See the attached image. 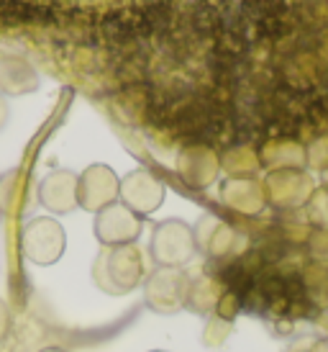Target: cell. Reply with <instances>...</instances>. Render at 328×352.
<instances>
[{
  "instance_id": "obj_10",
  "label": "cell",
  "mask_w": 328,
  "mask_h": 352,
  "mask_svg": "<svg viewBox=\"0 0 328 352\" xmlns=\"http://www.w3.org/2000/svg\"><path fill=\"white\" fill-rule=\"evenodd\" d=\"M177 170L180 175L193 183V186H208L215 175V165H213V157L205 152L203 147H193L180 155V162H177Z\"/></svg>"
},
{
  "instance_id": "obj_15",
  "label": "cell",
  "mask_w": 328,
  "mask_h": 352,
  "mask_svg": "<svg viewBox=\"0 0 328 352\" xmlns=\"http://www.w3.org/2000/svg\"><path fill=\"white\" fill-rule=\"evenodd\" d=\"M0 219H3V211H0Z\"/></svg>"
},
{
  "instance_id": "obj_5",
  "label": "cell",
  "mask_w": 328,
  "mask_h": 352,
  "mask_svg": "<svg viewBox=\"0 0 328 352\" xmlns=\"http://www.w3.org/2000/svg\"><path fill=\"white\" fill-rule=\"evenodd\" d=\"M164 198H167V186L154 173H149L144 167L131 170L121 180V196H118V201L126 208H131L136 216L154 214L156 208L164 204Z\"/></svg>"
},
{
  "instance_id": "obj_3",
  "label": "cell",
  "mask_w": 328,
  "mask_h": 352,
  "mask_svg": "<svg viewBox=\"0 0 328 352\" xmlns=\"http://www.w3.org/2000/svg\"><path fill=\"white\" fill-rule=\"evenodd\" d=\"M67 250V232L51 216H36L21 229V252L34 265H54Z\"/></svg>"
},
{
  "instance_id": "obj_4",
  "label": "cell",
  "mask_w": 328,
  "mask_h": 352,
  "mask_svg": "<svg viewBox=\"0 0 328 352\" xmlns=\"http://www.w3.org/2000/svg\"><path fill=\"white\" fill-rule=\"evenodd\" d=\"M118 196H121V177L108 165L95 162L85 167L82 175H78V206H82V211L97 214L110 204H118Z\"/></svg>"
},
{
  "instance_id": "obj_13",
  "label": "cell",
  "mask_w": 328,
  "mask_h": 352,
  "mask_svg": "<svg viewBox=\"0 0 328 352\" xmlns=\"http://www.w3.org/2000/svg\"><path fill=\"white\" fill-rule=\"evenodd\" d=\"M39 352H67V350H62V347H44V350Z\"/></svg>"
},
{
  "instance_id": "obj_1",
  "label": "cell",
  "mask_w": 328,
  "mask_h": 352,
  "mask_svg": "<svg viewBox=\"0 0 328 352\" xmlns=\"http://www.w3.org/2000/svg\"><path fill=\"white\" fill-rule=\"evenodd\" d=\"M144 252L136 245L106 247L93 263V280L108 296H124L136 291L146 280Z\"/></svg>"
},
{
  "instance_id": "obj_11",
  "label": "cell",
  "mask_w": 328,
  "mask_h": 352,
  "mask_svg": "<svg viewBox=\"0 0 328 352\" xmlns=\"http://www.w3.org/2000/svg\"><path fill=\"white\" fill-rule=\"evenodd\" d=\"M10 322H13V316H10V309H8V303L0 298V342L8 337L10 332Z\"/></svg>"
},
{
  "instance_id": "obj_14",
  "label": "cell",
  "mask_w": 328,
  "mask_h": 352,
  "mask_svg": "<svg viewBox=\"0 0 328 352\" xmlns=\"http://www.w3.org/2000/svg\"><path fill=\"white\" fill-rule=\"evenodd\" d=\"M152 352H164V350H152Z\"/></svg>"
},
{
  "instance_id": "obj_6",
  "label": "cell",
  "mask_w": 328,
  "mask_h": 352,
  "mask_svg": "<svg viewBox=\"0 0 328 352\" xmlns=\"http://www.w3.org/2000/svg\"><path fill=\"white\" fill-rule=\"evenodd\" d=\"M95 239L103 247L134 245L141 234V216H136L131 208H126L121 201L110 204L108 208L95 214Z\"/></svg>"
},
{
  "instance_id": "obj_7",
  "label": "cell",
  "mask_w": 328,
  "mask_h": 352,
  "mask_svg": "<svg viewBox=\"0 0 328 352\" xmlns=\"http://www.w3.org/2000/svg\"><path fill=\"white\" fill-rule=\"evenodd\" d=\"M185 275L180 267H156L146 275L144 298L146 306L159 314H174L185 306Z\"/></svg>"
},
{
  "instance_id": "obj_8",
  "label": "cell",
  "mask_w": 328,
  "mask_h": 352,
  "mask_svg": "<svg viewBox=\"0 0 328 352\" xmlns=\"http://www.w3.org/2000/svg\"><path fill=\"white\" fill-rule=\"evenodd\" d=\"M39 204L51 214H72L78 208V173L51 170L39 183Z\"/></svg>"
},
{
  "instance_id": "obj_9",
  "label": "cell",
  "mask_w": 328,
  "mask_h": 352,
  "mask_svg": "<svg viewBox=\"0 0 328 352\" xmlns=\"http://www.w3.org/2000/svg\"><path fill=\"white\" fill-rule=\"evenodd\" d=\"M39 90V72L26 59L16 54L0 57V93L3 96H29Z\"/></svg>"
},
{
  "instance_id": "obj_2",
  "label": "cell",
  "mask_w": 328,
  "mask_h": 352,
  "mask_svg": "<svg viewBox=\"0 0 328 352\" xmlns=\"http://www.w3.org/2000/svg\"><path fill=\"white\" fill-rule=\"evenodd\" d=\"M195 232L183 219H164L154 226L149 254L156 263V267H183L195 257Z\"/></svg>"
},
{
  "instance_id": "obj_12",
  "label": "cell",
  "mask_w": 328,
  "mask_h": 352,
  "mask_svg": "<svg viewBox=\"0 0 328 352\" xmlns=\"http://www.w3.org/2000/svg\"><path fill=\"white\" fill-rule=\"evenodd\" d=\"M8 116H10V108H8V100H5V96L0 93V129L8 124Z\"/></svg>"
}]
</instances>
